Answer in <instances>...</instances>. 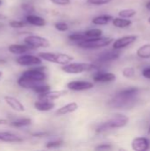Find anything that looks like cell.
<instances>
[{"label": "cell", "instance_id": "cell-1", "mask_svg": "<svg viewBox=\"0 0 150 151\" xmlns=\"http://www.w3.org/2000/svg\"><path fill=\"white\" fill-rule=\"evenodd\" d=\"M44 67H36L25 71L18 79V84L23 88L33 89L37 85L43 83L46 80Z\"/></svg>", "mask_w": 150, "mask_h": 151}, {"label": "cell", "instance_id": "cell-2", "mask_svg": "<svg viewBox=\"0 0 150 151\" xmlns=\"http://www.w3.org/2000/svg\"><path fill=\"white\" fill-rule=\"evenodd\" d=\"M129 122V119L127 116L124 114H115L111 119L107 120L106 122L101 124L97 128L96 132L99 134L105 132L109 129H115V128H122L126 127Z\"/></svg>", "mask_w": 150, "mask_h": 151}, {"label": "cell", "instance_id": "cell-3", "mask_svg": "<svg viewBox=\"0 0 150 151\" xmlns=\"http://www.w3.org/2000/svg\"><path fill=\"white\" fill-rule=\"evenodd\" d=\"M113 42V39L111 37H97V38H89L77 42V46L85 49V50H95L106 47Z\"/></svg>", "mask_w": 150, "mask_h": 151}, {"label": "cell", "instance_id": "cell-4", "mask_svg": "<svg viewBox=\"0 0 150 151\" xmlns=\"http://www.w3.org/2000/svg\"><path fill=\"white\" fill-rule=\"evenodd\" d=\"M38 56L47 61V62H50V63H54V64H57V65H67L69 63H71L73 59V58L68 54L65 53H53V52H41L38 54Z\"/></svg>", "mask_w": 150, "mask_h": 151}, {"label": "cell", "instance_id": "cell-5", "mask_svg": "<svg viewBox=\"0 0 150 151\" xmlns=\"http://www.w3.org/2000/svg\"><path fill=\"white\" fill-rule=\"evenodd\" d=\"M97 68V65L91 63H69L62 66V71L69 74H78L81 73L90 72Z\"/></svg>", "mask_w": 150, "mask_h": 151}, {"label": "cell", "instance_id": "cell-6", "mask_svg": "<svg viewBox=\"0 0 150 151\" xmlns=\"http://www.w3.org/2000/svg\"><path fill=\"white\" fill-rule=\"evenodd\" d=\"M136 102V97H128L118 93L116 94L109 102V106L111 108H131Z\"/></svg>", "mask_w": 150, "mask_h": 151}, {"label": "cell", "instance_id": "cell-7", "mask_svg": "<svg viewBox=\"0 0 150 151\" xmlns=\"http://www.w3.org/2000/svg\"><path fill=\"white\" fill-rule=\"evenodd\" d=\"M24 42L30 45L34 49L37 48H47L50 45V41L42 36L40 35H28L24 39Z\"/></svg>", "mask_w": 150, "mask_h": 151}, {"label": "cell", "instance_id": "cell-8", "mask_svg": "<svg viewBox=\"0 0 150 151\" xmlns=\"http://www.w3.org/2000/svg\"><path fill=\"white\" fill-rule=\"evenodd\" d=\"M16 62L19 65L23 66H31V65H40L42 64V58L38 56L34 55H26L23 54L16 59Z\"/></svg>", "mask_w": 150, "mask_h": 151}, {"label": "cell", "instance_id": "cell-9", "mask_svg": "<svg viewBox=\"0 0 150 151\" xmlns=\"http://www.w3.org/2000/svg\"><path fill=\"white\" fill-rule=\"evenodd\" d=\"M137 38H138V36L135 35H129L122 36L113 42V49L118 50L121 49H124V48L131 45L132 43H133L137 40Z\"/></svg>", "mask_w": 150, "mask_h": 151}, {"label": "cell", "instance_id": "cell-10", "mask_svg": "<svg viewBox=\"0 0 150 151\" xmlns=\"http://www.w3.org/2000/svg\"><path fill=\"white\" fill-rule=\"evenodd\" d=\"M67 88L72 91H84L89 90L94 88V83L86 81H73L67 83Z\"/></svg>", "mask_w": 150, "mask_h": 151}, {"label": "cell", "instance_id": "cell-11", "mask_svg": "<svg viewBox=\"0 0 150 151\" xmlns=\"http://www.w3.org/2000/svg\"><path fill=\"white\" fill-rule=\"evenodd\" d=\"M150 142L146 137H137L132 142V149L135 151H147L149 150Z\"/></svg>", "mask_w": 150, "mask_h": 151}, {"label": "cell", "instance_id": "cell-12", "mask_svg": "<svg viewBox=\"0 0 150 151\" xmlns=\"http://www.w3.org/2000/svg\"><path fill=\"white\" fill-rule=\"evenodd\" d=\"M66 94H67V90H54V91L50 90L47 93L39 95L38 98H39V100H42V101L53 102V101L65 96Z\"/></svg>", "mask_w": 150, "mask_h": 151}, {"label": "cell", "instance_id": "cell-13", "mask_svg": "<svg viewBox=\"0 0 150 151\" xmlns=\"http://www.w3.org/2000/svg\"><path fill=\"white\" fill-rule=\"evenodd\" d=\"M119 57H120V52L118 51V50H107V51L102 52L98 56V61L101 62V63H106V62H110V61H112V60H116Z\"/></svg>", "mask_w": 150, "mask_h": 151}, {"label": "cell", "instance_id": "cell-14", "mask_svg": "<svg viewBox=\"0 0 150 151\" xmlns=\"http://www.w3.org/2000/svg\"><path fill=\"white\" fill-rule=\"evenodd\" d=\"M34 50V49L27 43H25V44H11L8 47L9 52L15 54V55H23V54H25L30 50Z\"/></svg>", "mask_w": 150, "mask_h": 151}, {"label": "cell", "instance_id": "cell-15", "mask_svg": "<svg viewBox=\"0 0 150 151\" xmlns=\"http://www.w3.org/2000/svg\"><path fill=\"white\" fill-rule=\"evenodd\" d=\"M116 75L112 73H96L93 76V80L95 82H101V83H107V82H112L116 80Z\"/></svg>", "mask_w": 150, "mask_h": 151}, {"label": "cell", "instance_id": "cell-16", "mask_svg": "<svg viewBox=\"0 0 150 151\" xmlns=\"http://www.w3.org/2000/svg\"><path fill=\"white\" fill-rule=\"evenodd\" d=\"M4 101L5 103L14 111H19V112H22L25 111V107L24 105L21 104L20 101H19L17 98L13 97V96H4Z\"/></svg>", "mask_w": 150, "mask_h": 151}, {"label": "cell", "instance_id": "cell-17", "mask_svg": "<svg viewBox=\"0 0 150 151\" xmlns=\"http://www.w3.org/2000/svg\"><path fill=\"white\" fill-rule=\"evenodd\" d=\"M26 21L27 23L34 27H44L47 24L46 20L42 17L34 14H28L26 17Z\"/></svg>", "mask_w": 150, "mask_h": 151}, {"label": "cell", "instance_id": "cell-18", "mask_svg": "<svg viewBox=\"0 0 150 151\" xmlns=\"http://www.w3.org/2000/svg\"><path fill=\"white\" fill-rule=\"evenodd\" d=\"M78 108H79L78 104L75 103V102H72V103H69V104H65V106H62L59 109H57L56 114L58 115V116H63V115H65V114L72 113L75 111H77Z\"/></svg>", "mask_w": 150, "mask_h": 151}, {"label": "cell", "instance_id": "cell-19", "mask_svg": "<svg viewBox=\"0 0 150 151\" xmlns=\"http://www.w3.org/2000/svg\"><path fill=\"white\" fill-rule=\"evenodd\" d=\"M34 108L39 111H50L55 108V104L53 102L39 100L34 103Z\"/></svg>", "mask_w": 150, "mask_h": 151}, {"label": "cell", "instance_id": "cell-20", "mask_svg": "<svg viewBox=\"0 0 150 151\" xmlns=\"http://www.w3.org/2000/svg\"><path fill=\"white\" fill-rule=\"evenodd\" d=\"M0 142H21L22 139L11 133L9 132H1L0 133Z\"/></svg>", "mask_w": 150, "mask_h": 151}, {"label": "cell", "instance_id": "cell-21", "mask_svg": "<svg viewBox=\"0 0 150 151\" xmlns=\"http://www.w3.org/2000/svg\"><path fill=\"white\" fill-rule=\"evenodd\" d=\"M113 18L111 15L109 14H103V15H99L95 17L92 19V23L95 25H99V26H104L107 25L111 20H112Z\"/></svg>", "mask_w": 150, "mask_h": 151}, {"label": "cell", "instance_id": "cell-22", "mask_svg": "<svg viewBox=\"0 0 150 151\" xmlns=\"http://www.w3.org/2000/svg\"><path fill=\"white\" fill-rule=\"evenodd\" d=\"M112 24L116 27H118V28H126V27H130L132 25V21L130 19H128L119 17V18L113 19H112Z\"/></svg>", "mask_w": 150, "mask_h": 151}, {"label": "cell", "instance_id": "cell-23", "mask_svg": "<svg viewBox=\"0 0 150 151\" xmlns=\"http://www.w3.org/2000/svg\"><path fill=\"white\" fill-rule=\"evenodd\" d=\"M136 54L139 58H143V59H148L150 58V43L144 44L138 48Z\"/></svg>", "mask_w": 150, "mask_h": 151}, {"label": "cell", "instance_id": "cell-24", "mask_svg": "<svg viewBox=\"0 0 150 151\" xmlns=\"http://www.w3.org/2000/svg\"><path fill=\"white\" fill-rule=\"evenodd\" d=\"M32 120L29 118H22V119H16L12 122L10 123V125L13 127H27L29 125H31Z\"/></svg>", "mask_w": 150, "mask_h": 151}, {"label": "cell", "instance_id": "cell-25", "mask_svg": "<svg viewBox=\"0 0 150 151\" xmlns=\"http://www.w3.org/2000/svg\"><path fill=\"white\" fill-rule=\"evenodd\" d=\"M87 39L89 38H97V37H101L103 35V32L101 29L99 28H91L88 30H86L84 32Z\"/></svg>", "mask_w": 150, "mask_h": 151}, {"label": "cell", "instance_id": "cell-26", "mask_svg": "<svg viewBox=\"0 0 150 151\" xmlns=\"http://www.w3.org/2000/svg\"><path fill=\"white\" fill-rule=\"evenodd\" d=\"M137 12L134 9H124L118 12V16L126 19H130L133 16H135Z\"/></svg>", "mask_w": 150, "mask_h": 151}, {"label": "cell", "instance_id": "cell-27", "mask_svg": "<svg viewBox=\"0 0 150 151\" xmlns=\"http://www.w3.org/2000/svg\"><path fill=\"white\" fill-rule=\"evenodd\" d=\"M33 90L37 93L38 95H42V94H44V93H47L50 90V85H47V84H43V83H41L39 85H37L36 87H34L33 88Z\"/></svg>", "mask_w": 150, "mask_h": 151}, {"label": "cell", "instance_id": "cell-28", "mask_svg": "<svg viewBox=\"0 0 150 151\" xmlns=\"http://www.w3.org/2000/svg\"><path fill=\"white\" fill-rule=\"evenodd\" d=\"M68 38H69V40H71L72 42H81V41L87 39L84 33H73V34L70 35L68 36Z\"/></svg>", "mask_w": 150, "mask_h": 151}, {"label": "cell", "instance_id": "cell-29", "mask_svg": "<svg viewBox=\"0 0 150 151\" xmlns=\"http://www.w3.org/2000/svg\"><path fill=\"white\" fill-rule=\"evenodd\" d=\"M122 74L124 77L129 79V78H133L135 74V69L133 67H131V66H127V67H125L122 71Z\"/></svg>", "mask_w": 150, "mask_h": 151}, {"label": "cell", "instance_id": "cell-30", "mask_svg": "<svg viewBox=\"0 0 150 151\" xmlns=\"http://www.w3.org/2000/svg\"><path fill=\"white\" fill-rule=\"evenodd\" d=\"M9 26L12 28H22L27 26V21H21V20H11L9 23Z\"/></svg>", "mask_w": 150, "mask_h": 151}, {"label": "cell", "instance_id": "cell-31", "mask_svg": "<svg viewBox=\"0 0 150 151\" xmlns=\"http://www.w3.org/2000/svg\"><path fill=\"white\" fill-rule=\"evenodd\" d=\"M63 145V141L62 140H56V141H51L49 142L46 144V148L47 149H57L59 148Z\"/></svg>", "mask_w": 150, "mask_h": 151}, {"label": "cell", "instance_id": "cell-32", "mask_svg": "<svg viewBox=\"0 0 150 151\" xmlns=\"http://www.w3.org/2000/svg\"><path fill=\"white\" fill-rule=\"evenodd\" d=\"M55 28L57 29L60 32H65V31H67L69 29V27L65 22L59 21V22L55 23Z\"/></svg>", "mask_w": 150, "mask_h": 151}, {"label": "cell", "instance_id": "cell-33", "mask_svg": "<svg viewBox=\"0 0 150 151\" xmlns=\"http://www.w3.org/2000/svg\"><path fill=\"white\" fill-rule=\"evenodd\" d=\"M111 1L112 0H88L87 3L93 5H104L110 4Z\"/></svg>", "mask_w": 150, "mask_h": 151}, {"label": "cell", "instance_id": "cell-34", "mask_svg": "<svg viewBox=\"0 0 150 151\" xmlns=\"http://www.w3.org/2000/svg\"><path fill=\"white\" fill-rule=\"evenodd\" d=\"M51 3H53L54 4H57V5H62V6H65V5H68L71 4V0H50Z\"/></svg>", "mask_w": 150, "mask_h": 151}, {"label": "cell", "instance_id": "cell-35", "mask_svg": "<svg viewBox=\"0 0 150 151\" xmlns=\"http://www.w3.org/2000/svg\"><path fill=\"white\" fill-rule=\"evenodd\" d=\"M111 149H112V146L111 144H101V145L95 147L96 150H109Z\"/></svg>", "mask_w": 150, "mask_h": 151}, {"label": "cell", "instance_id": "cell-36", "mask_svg": "<svg viewBox=\"0 0 150 151\" xmlns=\"http://www.w3.org/2000/svg\"><path fill=\"white\" fill-rule=\"evenodd\" d=\"M22 9L24 10V11H26V12H34V6L32 5V4H22Z\"/></svg>", "mask_w": 150, "mask_h": 151}, {"label": "cell", "instance_id": "cell-37", "mask_svg": "<svg viewBox=\"0 0 150 151\" xmlns=\"http://www.w3.org/2000/svg\"><path fill=\"white\" fill-rule=\"evenodd\" d=\"M142 75L146 78L150 80V67H147L142 71Z\"/></svg>", "mask_w": 150, "mask_h": 151}, {"label": "cell", "instance_id": "cell-38", "mask_svg": "<svg viewBox=\"0 0 150 151\" xmlns=\"http://www.w3.org/2000/svg\"><path fill=\"white\" fill-rule=\"evenodd\" d=\"M9 122H8V120H6V119H0V125H7Z\"/></svg>", "mask_w": 150, "mask_h": 151}, {"label": "cell", "instance_id": "cell-39", "mask_svg": "<svg viewBox=\"0 0 150 151\" xmlns=\"http://www.w3.org/2000/svg\"><path fill=\"white\" fill-rule=\"evenodd\" d=\"M6 19V16L0 13V20H4V19Z\"/></svg>", "mask_w": 150, "mask_h": 151}, {"label": "cell", "instance_id": "cell-40", "mask_svg": "<svg viewBox=\"0 0 150 151\" xmlns=\"http://www.w3.org/2000/svg\"><path fill=\"white\" fill-rule=\"evenodd\" d=\"M146 8H147L149 11H150V1L149 2H148V3L146 4Z\"/></svg>", "mask_w": 150, "mask_h": 151}, {"label": "cell", "instance_id": "cell-41", "mask_svg": "<svg viewBox=\"0 0 150 151\" xmlns=\"http://www.w3.org/2000/svg\"><path fill=\"white\" fill-rule=\"evenodd\" d=\"M2 75H3V73H2V71H0V77H1Z\"/></svg>", "mask_w": 150, "mask_h": 151}, {"label": "cell", "instance_id": "cell-42", "mask_svg": "<svg viewBox=\"0 0 150 151\" xmlns=\"http://www.w3.org/2000/svg\"><path fill=\"white\" fill-rule=\"evenodd\" d=\"M148 22H149V24H150V17H149V19H148Z\"/></svg>", "mask_w": 150, "mask_h": 151}, {"label": "cell", "instance_id": "cell-43", "mask_svg": "<svg viewBox=\"0 0 150 151\" xmlns=\"http://www.w3.org/2000/svg\"><path fill=\"white\" fill-rule=\"evenodd\" d=\"M148 133H149V134L150 135V127H149V132H148Z\"/></svg>", "mask_w": 150, "mask_h": 151}]
</instances>
